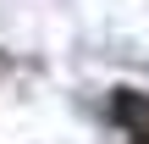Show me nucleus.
<instances>
[{"mask_svg":"<svg viewBox=\"0 0 149 144\" xmlns=\"http://www.w3.org/2000/svg\"><path fill=\"white\" fill-rule=\"evenodd\" d=\"M105 117L122 133H149V89H116L105 100Z\"/></svg>","mask_w":149,"mask_h":144,"instance_id":"f257e3e1","label":"nucleus"},{"mask_svg":"<svg viewBox=\"0 0 149 144\" xmlns=\"http://www.w3.org/2000/svg\"><path fill=\"white\" fill-rule=\"evenodd\" d=\"M127 144H149V133H127Z\"/></svg>","mask_w":149,"mask_h":144,"instance_id":"f03ea898","label":"nucleus"}]
</instances>
